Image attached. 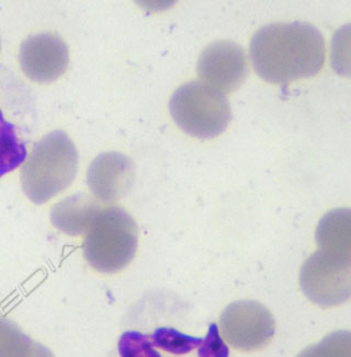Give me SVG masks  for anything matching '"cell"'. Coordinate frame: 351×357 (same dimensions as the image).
<instances>
[{"label":"cell","mask_w":351,"mask_h":357,"mask_svg":"<svg viewBox=\"0 0 351 357\" xmlns=\"http://www.w3.org/2000/svg\"><path fill=\"white\" fill-rule=\"evenodd\" d=\"M251 57L257 74L271 84H289L314 76L325 63V40L306 22L270 23L256 31Z\"/></svg>","instance_id":"6da1fadb"},{"label":"cell","mask_w":351,"mask_h":357,"mask_svg":"<svg viewBox=\"0 0 351 357\" xmlns=\"http://www.w3.org/2000/svg\"><path fill=\"white\" fill-rule=\"evenodd\" d=\"M80 156L70 136L54 130L36 144L21 170V185L34 204L41 205L66 190L76 178Z\"/></svg>","instance_id":"7a4b0ae2"},{"label":"cell","mask_w":351,"mask_h":357,"mask_svg":"<svg viewBox=\"0 0 351 357\" xmlns=\"http://www.w3.org/2000/svg\"><path fill=\"white\" fill-rule=\"evenodd\" d=\"M84 241V257L94 270L112 274L126 268L139 247V228L126 209L103 206Z\"/></svg>","instance_id":"3957f363"},{"label":"cell","mask_w":351,"mask_h":357,"mask_svg":"<svg viewBox=\"0 0 351 357\" xmlns=\"http://www.w3.org/2000/svg\"><path fill=\"white\" fill-rule=\"evenodd\" d=\"M174 122L185 133L207 139L223 133L232 119L231 105L225 95L201 82L182 84L170 102Z\"/></svg>","instance_id":"277c9868"},{"label":"cell","mask_w":351,"mask_h":357,"mask_svg":"<svg viewBox=\"0 0 351 357\" xmlns=\"http://www.w3.org/2000/svg\"><path fill=\"white\" fill-rule=\"evenodd\" d=\"M303 293L322 308L341 306L351 296V255L318 249L301 268Z\"/></svg>","instance_id":"5b68a950"},{"label":"cell","mask_w":351,"mask_h":357,"mask_svg":"<svg viewBox=\"0 0 351 357\" xmlns=\"http://www.w3.org/2000/svg\"><path fill=\"white\" fill-rule=\"evenodd\" d=\"M220 329L235 350L255 352L271 342L277 324L271 312L258 301H239L221 314Z\"/></svg>","instance_id":"8992f818"},{"label":"cell","mask_w":351,"mask_h":357,"mask_svg":"<svg viewBox=\"0 0 351 357\" xmlns=\"http://www.w3.org/2000/svg\"><path fill=\"white\" fill-rule=\"evenodd\" d=\"M197 70L202 84L225 95L235 91L246 79L248 59L239 44L218 41L203 50Z\"/></svg>","instance_id":"52a82bcc"},{"label":"cell","mask_w":351,"mask_h":357,"mask_svg":"<svg viewBox=\"0 0 351 357\" xmlns=\"http://www.w3.org/2000/svg\"><path fill=\"white\" fill-rule=\"evenodd\" d=\"M19 61L29 79L45 84L54 82L66 72L70 52L57 34H34L21 44Z\"/></svg>","instance_id":"ba28073f"},{"label":"cell","mask_w":351,"mask_h":357,"mask_svg":"<svg viewBox=\"0 0 351 357\" xmlns=\"http://www.w3.org/2000/svg\"><path fill=\"white\" fill-rule=\"evenodd\" d=\"M133 161L117 151L103 153L94 159L87 172V183L96 199L113 203L124 197L134 181Z\"/></svg>","instance_id":"9c48e42d"},{"label":"cell","mask_w":351,"mask_h":357,"mask_svg":"<svg viewBox=\"0 0 351 357\" xmlns=\"http://www.w3.org/2000/svg\"><path fill=\"white\" fill-rule=\"evenodd\" d=\"M101 207L103 205L86 194H75L54 205L51 222L66 235H86Z\"/></svg>","instance_id":"30bf717a"},{"label":"cell","mask_w":351,"mask_h":357,"mask_svg":"<svg viewBox=\"0 0 351 357\" xmlns=\"http://www.w3.org/2000/svg\"><path fill=\"white\" fill-rule=\"evenodd\" d=\"M318 249L351 255V216L349 209H335L322 218L316 229Z\"/></svg>","instance_id":"8fae6325"},{"label":"cell","mask_w":351,"mask_h":357,"mask_svg":"<svg viewBox=\"0 0 351 357\" xmlns=\"http://www.w3.org/2000/svg\"><path fill=\"white\" fill-rule=\"evenodd\" d=\"M149 337L159 351L174 356L189 354L202 342L201 337L186 335L174 328H157Z\"/></svg>","instance_id":"7c38bea8"},{"label":"cell","mask_w":351,"mask_h":357,"mask_svg":"<svg viewBox=\"0 0 351 357\" xmlns=\"http://www.w3.org/2000/svg\"><path fill=\"white\" fill-rule=\"evenodd\" d=\"M297 357H351L350 332H333L318 344L303 350Z\"/></svg>","instance_id":"4fadbf2b"},{"label":"cell","mask_w":351,"mask_h":357,"mask_svg":"<svg viewBox=\"0 0 351 357\" xmlns=\"http://www.w3.org/2000/svg\"><path fill=\"white\" fill-rule=\"evenodd\" d=\"M120 357H164L151 343V337L140 331H126L118 342Z\"/></svg>","instance_id":"5bb4252c"},{"label":"cell","mask_w":351,"mask_h":357,"mask_svg":"<svg viewBox=\"0 0 351 357\" xmlns=\"http://www.w3.org/2000/svg\"><path fill=\"white\" fill-rule=\"evenodd\" d=\"M199 357H228L230 351L227 345L221 337L218 324H211L208 333L202 339L200 347H197Z\"/></svg>","instance_id":"9a60e30c"},{"label":"cell","mask_w":351,"mask_h":357,"mask_svg":"<svg viewBox=\"0 0 351 357\" xmlns=\"http://www.w3.org/2000/svg\"><path fill=\"white\" fill-rule=\"evenodd\" d=\"M20 142L16 133V128L13 124L3 119V112L0 110V146L10 145Z\"/></svg>","instance_id":"2e32d148"}]
</instances>
